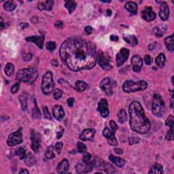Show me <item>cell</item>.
Instances as JSON below:
<instances>
[{"label":"cell","instance_id":"obj_1","mask_svg":"<svg viewBox=\"0 0 174 174\" xmlns=\"http://www.w3.org/2000/svg\"><path fill=\"white\" fill-rule=\"evenodd\" d=\"M59 54L63 63L74 72L90 70L97 63L95 45L82 38H70L64 41Z\"/></svg>","mask_w":174,"mask_h":174},{"label":"cell","instance_id":"obj_2","mask_svg":"<svg viewBox=\"0 0 174 174\" xmlns=\"http://www.w3.org/2000/svg\"><path fill=\"white\" fill-rule=\"evenodd\" d=\"M129 124L133 131L139 134L148 133L150 129V122L145 116L141 105L137 102H132L129 106Z\"/></svg>","mask_w":174,"mask_h":174},{"label":"cell","instance_id":"obj_3","mask_svg":"<svg viewBox=\"0 0 174 174\" xmlns=\"http://www.w3.org/2000/svg\"><path fill=\"white\" fill-rule=\"evenodd\" d=\"M38 77V72L34 68H25L19 70L17 74V79L20 82L33 83Z\"/></svg>","mask_w":174,"mask_h":174},{"label":"cell","instance_id":"obj_4","mask_svg":"<svg viewBox=\"0 0 174 174\" xmlns=\"http://www.w3.org/2000/svg\"><path fill=\"white\" fill-rule=\"evenodd\" d=\"M148 87V84L144 80L134 82L126 80L122 84V89L126 93H134L139 90H143Z\"/></svg>","mask_w":174,"mask_h":174},{"label":"cell","instance_id":"obj_5","mask_svg":"<svg viewBox=\"0 0 174 174\" xmlns=\"http://www.w3.org/2000/svg\"><path fill=\"white\" fill-rule=\"evenodd\" d=\"M165 111V105L162 97L158 94L154 95L153 104H152V114L157 117H161Z\"/></svg>","mask_w":174,"mask_h":174},{"label":"cell","instance_id":"obj_6","mask_svg":"<svg viewBox=\"0 0 174 174\" xmlns=\"http://www.w3.org/2000/svg\"><path fill=\"white\" fill-rule=\"evenodd\" d=\"M41 87H42V92L46 95L50 94L54 90V82L53 80L52 72L48 71L44 74L43 77H42Z\"/></svg>","mask_w":174,"mask_h":174},{"label":"cell","instance_id":"obj_7","mask_svg":"<svg viewBox=\"0 0 174 174\" xmlns=\"http://www.w3.org/2000/svg\"><path fill=\"white\" fill-rule=\"evenodd\" d=\"M116 86V83L110 78H105L100 82V88L106 95L110 96L114 93V89Z\"/></svg>","mask_w":174,"mask_h":174},{"label":"cell","instance_id":"obj_8","mask_svg":"<svg viewBox=\"0 0 174 174\" xmlns=\"http://www.w3.org/2000/svg\"><path fill=\"white\" fill-rule=\"evenodd\" d=\"M23 142V134L22 129L20 128L16 132L12 133L8 136L7 139V144L9 146H15V145L20 144Z\"/></svg>","mask_w":174,"mask_h":174},{"label":"cell","instance_id":"obj_9","mask_svg":"<svg viewBox=\"0 0 174 174\" xmlns=\"http://www.w3.org/2000/svg\"><path fill=\"white\" fill-rule=\"evenodd\" d=\"M97 61L98 62L99 65L105 70H110L112 69V65L110 63L109 58L108 56L105 55L104 52H99L97 54Z\"/></svg>","mask_w":174,"mask_h":174},{"label":"cell","instance_id":"obj_10","mask_svg":"<svg viewBox=\"0 0 174 174\" xmlns=\"http://www.w3.org/2000/svg\"><path fill=\"white\" fill-rule=\"evenodd\" d=\"M129 50L127 48H122L119 51L116 56V61L117 66H121L127 61L129 56Z\"/></svg>","mask_w":174,"mask_h":174},{"label":"cell","instance_id":"obj_11","mask_svg":"<svg viewBox=\"0 0 174 174\" xmlns=\"http://www.w3.org/2000/svg\"><path fill=\"white\" fill-rule=\"evenodd\" d=\"M95 161H90V162L88 163H79L76 167V170L77 173H88L90 172L93 169L94 166H95Z\"/></svg>","mask_w":174,"mask_h":174},{"label":"cell","instance_id":"obj_12","mask_svg":"<svg viewBox=\"0 0 174 174\" xmlns=\"http://www.w3.org/2000/svg\"><path fill=\"white\" fill-rule=\"evenodd\" d=\"M31 139L32 141L31 149L34 151V152L37 153L40 148V136L38 133H36L34 131L32 130L31 132Z\"/></svg>","mask_w":174,"mask_h":174},{"label":"cell","instance_id":"obj_13","mask_svg":"<svg viewBox=\"0 0 174 174\" xmlns=\"http://www.w3.org/2000/svg\"><path fill=\"white\" fill-rule=\"evenodd\" d=\"M141 17L143 19V20H145L147 22H150L155 19L156 17V13L153 11V9L152 7L150 6H147L143 9V10L141 12Z\"/></svg>","mask_w":174,"mask_h":174},{"label":"cell","instance_id":"obj_14","mask_svg":"<svg viewBox=\"0 0 174 174\" xmlns=\"http://www.w3.org/2000/svg\"><path fill=\"white\" fill-rule=\"evenodd\" d=\"M98 111L102 117L106 118L109 116V109H108V102L106 99H102L98 104Z\"/></svg>","mask_w":174,"mask_h":174},{"label":"cell","instance_id":"obj_15","mask_svg":"<svg viewBox=\"0 0 174 174\" xmlns=\"http://www.w3.org/2000/svg\"><path fill=\"white\" fill-rule=\"evenodd\" d=\"M95 134V130L94 129H85L80 135V139L82 141H93L94 139V136Z\"/></svg>","mask_w":174,"mask_h":174},{"label":"cell","instance_id":"obj_16","mask_svg":"<svg viewBox=\"0 0 174 174\" xmlns=\"http://www.w3.org/2000/svg\"><path fill=\"white\" fill-rule=\"evenodd\" d=\"M169 16V8L165 2H162L161 3L159 11V17L163 21H167Z\"/></svg>","mask_w":174,"mask_h":174},{"label":"cell","instance_id":"obj_17","mask_svg":"<svg viewBox=\"0 0 174 174\" xmlns=\"http://www.w3.org/2000/svg\"><path fill=\"white\" fill-rule=\"evenodd\" d=\"M131 65H132V69L135 72H139L143 65L142 58L139 55H135L132 57L131 59Z\"/></svg>","mask_w":174,"mask_h":174},{"label":"cell","instance_id":"obj_18","mask_svg":"<svg viewBox=\"0 0 174 174\" xmlns=\"http://www.w3.org/2000/svg\"><path fill=\"white\" fill-rule=\"evenodd\" d=\"M26 40L28 42H33L35 44V45L37 46L38 48H40V49H42L44 46V35H34V36H31L28 37L26 38Z\"/></svg>","mask_w":174,"mask_h":174},{"label":"cell","instance_id":"obj_19","mask_svg":"<svg viewBox=\"0 0 174 174\" xmlns=\"http://www.w3.org/2000/svg\"><path fill=\"white\" fill-rule=\"evenodd\" d=\"M54 1L52 0H47V1H40L38 4V8L40 11L43 10H51L52 9Z\"/></svg>","mask_w":174,"mask_h":174},{"label":"cell","instance_id":"obj_20","mask_svg":"<svg viewBox=\"0 0 174 174\" xmlns=\"http://www.w3.org/2000/svg\"><path fill=\"white\" fill-rule=\"evenodd\" d=\"M52 114L57 120H61L65 116V112L61 106H55L52 108Z\"/></svg>","mask_w":174,"mask_h":174},{"label":"cell","instance_id":"obj_21","mask_svg":"<svg viewBox=\"0 0 174 174\" xmlns=\"http://www.w3.org/2000/svg\"><path fill=\"white\" fill-rule=\"evenodd\" d=\"M69 162L67 159H63L61 162L58 163L57 167H56V171L58 173H64L67 172L69 169Z\"/></svg>","mask_w":174,"mask_h":174},{"label":"cell","instance_id":"obj_22","mask_svg":"<svg viewBox=\"0 0 174 174\" xmlns=\"http://www.w3.org/2000/svg\"><path fill=\"white\" fill-rule=\"evenodd\" d=\"M124 40L127 44H130L131 46H136L138 43L137 39V37L134 35H129V34H125L123 35Z\"/></svg>","mask_w":174,"mask_h":174},{"label":"cell","instance_id":"obj_23","mask_svg":"<svg viewBox=\"0 0 174 174\" xmlns=\"http://www.w3.org/2000/svg\"><path fill=\"white\" fill-rule=\"evenodd\" d=\"M19 100L21 104V107L23 111H25L27 108V100H28V93L27 92H23L19 97Z\"/></svg>","mask_w":174,"mask_h":174},{"label":"cell","instance_id":"obj_24","mask_svg":"<svg viewBox=\"0 0 174 174\" xmlns=\"http://www.w3.org/2000/svg\"><path fill=\"white\" fill-rule=\"evenodd\" d=\"M109 159L113 163H114L116 166L119 167H122L125 165V161L124 159H121V158L114 157L113 155H110Z\"/></svg>","mask_w":174,"mask_h":174},{"label":"cell","instance_id":"obj_25","mask_svg":"<svg viewBox=\"0 0 174 174\" xmlns=\"http://www.w3.org/2000/svg\"><path fill=\"white\" fill-rule=\"evenodd\" d=\"M125 8L127 11L132 14H136L137 11V4L133 1H129L125 4Z\"/></svg>","mask_w":174,"mask_h":174},{"label":"cell","instance_id":"obj_26","mask_svg":"<svg viewBox=\"0 0 174 174\" xmlns=\"http://www.w3.org/2000/svg\"><path fill=\"white\" fill-rule=\"evenodd\" d=\"M165 46L168 50L171 51V52H173V49H174L173 34L167 37V38H165Z\"/></svg>","mask_w":174,"mask_h":174},{"label":"cell","instance_id":"obj_27","mask_svg":"<svg viewBox=\"0 0 174 174\" xmlns=\"http://www.w3.org/2000/svg\"><path fill=\"white\" fill-rule=\"evenodd\" d=\"M76 6H77V3L74 1L68 0V1H65V7L68 10V12L70 14H72V12L75 10Z\"/></svg>","mask_w":174,"mask_h":174},{"label":"cell","instance_id":"obj_28","mask_svg":"<svg viewBox=\"0 0 174 174\" xmlns=\"http://www.w3.org/2000/svg\"><path fill=\"white\" fill-rule=\"evenodd\" d=\"M155 62H156V64H157L158 66L163 67L165 65V62H166L165 55L164 54H163V53L160 54L158 56L157 58H156Z\"/></svg>","mask_w":174,"mask_h":174},{"label":"cell","instance_id":"obj_29","mask_svg":"<svg viewBox=\"0 0 174 174\" xmlns=\"http://www.w3.org/2000/svg\"><path fill=\"white\" fill-rule=\"evenodd\" d=\"M149 173H163V168L161 165L154 164L152 168L150 169V171L148 172Z\"/></svg>","mask_w":174,"mask_h":174},{"label":"cell","instance_id":"obj_30","mask_svg":"<svg viewBox=\"0 0 174 174\" xmlns=\"http://www.w3.org/2000/svg\"><path fill=\"white\" fill-rule=\"evenodd\" d=\"M87 86H88V85H87L86 82L81 80H78L76 82L75 85V88L78 90V91L82 92V91H84V90L87 88Z\"/></svg>","mask_w":174,"mask_h":174},{"label":"cell","instance_id":"obj_31","mask_svg":"<svg viewBox=\"0 0 174 174\" xmlns=\"http://www.w3.org/2000/svg\"><path fill=\"white\" fill-rule=\"evenodd\" d=\"M118 118L119 122H120V123H124V122L127 121V115L125 110H121L118 112Z\"/></svg>","mask_w":174,"mask_h":174},{"label":"cell","instance_id":"obj_32","mask_svg":"<svg viewBox=\"0 0 174 174\" xmlns=\"http://www.w3.org/2000/svg\"><path fill=\"white\" fill-rule=\"evenodd\" d=\"M15 72V67L12 63H8L5 67V74L8 76H12Z\"/></svg>","mask_w":174,"mask_h":174},{"label":"cell","instance_id":"obj_33","mask_svg":"<svg viewBox=\"0 0 174 174\" xmlns=\"http://www.w3.org/2000/svg\"><path fill=\"white\" fill-rule=\"evenodd\" d=\"M45 155L48 159H52L53 158H54L55 155L54 153V147L52 145H50L48 147L46 150Z\"/></svg>","mask_w":174,"mask_h":174},{"label":"cell","instance_id":"obj_34","mask_svg":"<svg viewBox=\"0 0 174 174\" xmlns=\"http://www.w3.org/2000/svg\"><path fill=\"white\" fill-rule=\"evenodd\" d=\"M17 8V6L12 1H6L3 5V8L6 11L12 12Z\"/></svg>","mask_w":174,"mask_h":174},{"label":"cell","instance_id":"obj_35","mask_svg":"<svg viewBox=\"0 0 174 174\" xmlns=\"http://www.w3.org/2000/svg\"><path fill=\"white\" fill-rule=\"evenodd\" d=\"M16 154L20 158V159H24L27 157L26 151L23 148H20L18 149L17 152H16Z\"/></svg>","mask_w":174,"mask_h":174},{"label":"cell","instance_id":"obj_36","mask_svg":"<svg viewBox=\"0 0 174 174\" xmlns=\"http://www.w3.org/2000/svg\"><path fill=\"white\" fill-rule=\"evenodd\" d=\"M77 148L80 153H85L86 152V146L84 143L80 142V141L78 142Z\"/></svg>","mask_w":174,"mask_h":174},{"label":"cell","instance_id":"obj_37","mask_svg":"<svg viewBox=\"0 0 174 174\" xmlns=\"http://www.w3.org/2000/svg\"><path fill=\"white\" fill-rule=\"evenodd\" d=\"M115 133L114 132V131H111L110 129H109V128L106 127L104 129V131H103V135H104V136L106 137V138H109L111 136L114 135Z\"/></svg>","mask_w":174,"mask_h":174},{"label":"cell","instance_id":"obj_38","mask_svg":"<svg viewBox=\"0 0 174 174\" xmlns=\"http://www.w3.org/2000/svg\"><path fill=\"white\" fill-rule=\"evenodd\" d=\"M166 139L169 140V141L173 140V125L170 127V129L169 130L166 135Z\"/></svg>","mask_w":174,"mask_h":174},{"label":"cell","instance_id":"obj_39","mask_svg":"<svg viewBox=\"0 0 174 174\" xmlns=\"http://www.w3.org/2000/svg\"><path fill=\"white\" fill-rule=\"evenodd\" d=\"M62 95H63V92H62L61 90L58 89V88H56V89L54 90V93H53V96H54V98L58 100L62 97Z\"/></svg>","mask_w":174,"mask_h":174},{"label":"cell","instance_id":"obj_40","mask_svg":"<svg viewBox=\"0 0 174 174\" xmlns=\"http://www.w3.org/2000/svg\"><path fill=\"white\" fill-rule=\"evenodd\" d=\"M108 142L110 145H112V146H116L117 144H118V141H117V139L114 135H112L110 137L108 138Z\"/></svg>","mask_w":174,"mask_h":174},{"label":"cell","instance_id":"obj_41","mask_svg":"<svg viewBox=\"0 0 174 174\" xmlns=\"http://www.w3.org/2000/svg\"><path fill=\"white\" fill-rule=\"evenodd\" d=\"M56 45L55 42H47L46 48L48 50L51 51V52H52V51H53V50H55V48H56Z\"/></svg>","mask_w":174,"mask_h":174},{"label":"cell","instance_id":"obj_42","mask_svg":"<svg viewBox=\"0 0 174 174\" xmlns=\"http://www.w3.org/2000/svg\"><path fill=\"white\" fill-rule=\"evenodd\" d=\"M32 114H33V116L35 118H40L41 116L40 111H39V110L38 109V108H37V106H36V103H35V108H34V109L33 110V111H32Z\"/></svg>","mask_w":174,"mask_h":174},{"label":"cell","instance_id":"obj_43","mask_svg":"<svg viewBox=\"0 0 174 174\" xmlns=\"http://www.w3.org/2000/svg\"><path fill=\"white\" fill-rule=\"evenodd\" d=\"M173 120H174L173 116H172V115H170V116L167 118V119L166 120L165 125L167 126H169V127H171V126L173 125Z\"/></svg>","mask_w":174,"mask_h":174},{"label":"cell","instance_id":"obj_44","mask_svg":"<svg viewBox=\"0 0 174 174\" xmlns=\"http://www.w3.org/2000/svg\"><path fill=\"white\" fill-rule=\"evenodd\" d=\"M43 112H44V117H45L46 118L49 119V120H51L52 117H51V115H50V114L47 107H46V106H45V107L43 108Z\"/></svg>","mask_w":174,"mask_h":174},{"label":"cell","instance_id":"obj_45","mask_svg":"<svg viewBox=\"0 0 174 174\" xmlns=\"http://www.w3.org/2000/svg\"><path fill=\"white\" fill-rule=\"evenodd\" d=\"M63 143L61 142H57L56 143L55 146H54V148H55V150L56 151L58 154H60L61 152L62 149H63Z\"/></svg>","mask_w":174,"mask_h":174},{"label":"cell","instance_id":"obj_46","mask_svg":"<svg viewBox=\"0 0 174 174\" xmlns=\"http://www.w3.org/2000/svg\"><path fill=\"white\" fill-rule=\"evenodd\" d=\"M19 88H20V82L15 83V84H14L13 86H12V88H11L12 93L15 94V93H17L18 90H19Z\"/></svg>","mask_w":174,"mask_h":174},{"label":"cell","instance_id":"obj_47","mask_svg":"<svg viewBox=\"0 0 174 174\" xmlns=\"http://www.w3.org/2000/svg\"><path fill=\"white\" fill-rule=\"evenodd\" d=\"M110 127L112 129V131H114V132H116V131H117V129H118V125H117V124L115 122L114 120H110Z\"/></svg>","mask_w":174,"mask_h":174},{"label":"cell","instance_id":"obj_48","mask_svg":"<svg viewBox=\"0 0 174 174\" xmlns=\"http://www.w3.org/2000/svg\"><path fill=\"white\" fill-rule=\"evenodd\" d=\"M143 60H144L145 63L148 65H151V64L152 63V62H153V59H152V58L151 57L150 55H145L144 56V59Z\"/></svg>","mask_w":174,"mask_h":174},{"label":"cell","instance_id":"obj_49","mask_svg":"<svg viewBox=\"0 0 174 174\" xmlns=\"http://www.w3.org/2000/svg\"><path fill=\"white\" fill-rule=\"evenodd\" d=\"M139 141V139L137 137H131L129 139V143L131 145L134 144V143H137Z\"/></svg>","mask_w":174,"mask_h":174},{"label":"cell","instance_id":"obj_50","mask_svg":"<svg viewBox=\"0 0 174 174\" xmlns=\"http://www.w3.org/2000/svg\"><path fill=\"white\" fill-rule=\"evenodd\" d=\"M90 158H91V156H90V154H88V153H86L84 155V157H83V159H82L83 162H84V163L89 162Z\"/></svg>","mask_w":174,"mask_h":174},{"label":"cell","instance_id":"obj_51","mask_svg":"<svg viewBox=\"0 0 174 174\" xmlns=\"http://www.w3.org/2000/svg\"><path fill=\"white\" fill-rule=\"evenodd\" d=\"M84 31L86 32V34H91V33L93 32V28L90 26H86L84 28Z\"/></svg>","mask_w":174,"mask_h":174},{"label":"cell","instance_id":"obj_52","mask_svg":"<svg viewBox=\"0 0 174 174\" xmlns=\"http://www.w3.org/2000/svg\"><path fill=\"white\" fill-rule=\"evenodd\" d=\"M32 58V54L31 53H28V54H24L23 55V59L25 61H29Z\"/></svg>","mask_w":174,"mask_h":174},{"label":"cell","instance_id":"obj_53","mask_svg":"<svg viewBox=\"0 0 174 174\" xmlns=\"http://www.w3.org/2000/svg\"><path fill=\"white\" fill-rule=\"evenodd\" d=\"M67 102L70 107H72L73 105L74 104V99L73 97H70V98H68V99H67Z\"/></svg>","mask_w":174,"mask_h":174},{"label":"cell","instance_id":"obj_54","mask_svg":"<svg viewBox=\"0 0 174 174\" xmlns=\"http://www.w3.org/2000/svg\"><path fill=\"white\" fill-rule=\"evenodd\" d=\"M19 26H20V27L23 29H25V28L29 26V25H28V23H21L20 25H19Z\"/></svg>","mask_w":174,"mask_h":174},{"label":"cell","instance_id":"obj_55","mask_svg":"<svg viewBox=\"0 0 174 174\" xmlns=\"http://www.w3.org/2000/svg\"><path fill=\"white\" fill-rule=\"evenodd\" d=\"M63 22L62 21H57V22L56 23H55V26L56 27H58V28H61L62 27H63Z\"/></svg>","mask_w":174,"mask_h":174},{"label":"cell","instance_id":"obj_56","mask_svg":"<svg viewBox=\"0 0 174 174\" xmlns=\"http://www.w3.org/2000/svg\"><path fill=\"white\" fill-rule=\"evenodd\" d=\"M110 39H111V40L114 41V42H116V41L118 40V36H116V35H111Z\"/></svg>","mask_w":174,"mask_h":174},{"label":"cell","instance_id":"obj_57","mask_svg":"<svg viewBox=\"0 0 174 174\" xmlns=\"http://www.w3.org/2000/svg\"><path fill=\"white\" fill-rule=\"evenodd\" d=\"M63 129H62V131H60V132L59 131H58V132L57 133V135H56V137H57V139H60V138L61 137V136H62V135H63Z\"/></svg>","mask_w":174,"mask_h":174},{"label":"cell","instance_id":"obj_58","mask_svg":"<svg viewBox=\"0 0 174 174\" xmlns=\"http://www.w3.org/2000/svg\"><path fill=\"white\" fill-rule=\"evenodd\" d=\"M114 151H115V152L118 154H122V152H123L121 149H119V148H115Z\"/></svg>","mask_w":174,"mask_h":174},{"label":"cell","instance_id":"obj_59","mask_svg":"<svg viewBox=\"0 0 174 174\" xmlns=\"http://www.w3.org/2000/svg\"><path fill=\"white\" fill-rule=\"evenodd\" d=\"M19 173H20V174H21V173H22V174H23V173L24 174H28V173H29V171H28L27 169H23L21 170L20 172H19Z\"/></svg>","mask_w":174,"mask_h":174},{"label":"cell","instance_id":"obj_60","mask_svg":"<svg viewBox=\"0 0 174 174\" xmlns=\"http://www.w3.org/2000/svg\"><path fill=\"white\" fill-rule=\"evenodd\" d=\"M173 93H172L171 98V108L173 109Z\"/></svg>","mask_w":174,"mask_h":174},{"label":"cell","instance_id":"obj_61","mask_svg":"<svg viewBox=\"0 0 174 174\" xmlns=\"http://www.w3.org/2000/svg\"><path fill=\"white\" fill-rule=\"evenodd\" d=\"M1 29H3V28H4V26H3V19L1 17Z\"/></svg>","mask_w":174,"mask_h":174},{"label":"cell","instance_id":"obj_62","mask_svg":"<svg viewBox=\"0 0 174 174\" xmlns=\"http://www.w3.org/2000/svg\"><path fill=\"white\" fill-rule=\"evenodd\" d=\"M107 15L109 16V17H110L112 15V11L110 10H107Z\"/></svg>","mask_w":174,"mask_h":174},{"label":"cell","instance_id":"obj_63","mask_svg":"<svg viewBox=\"0 0 174 174\" xmlns=\"http://www.w3.org/2000/svg\"><path fill=\"white\" fill-rule=\"evenodd\" d=\"M102 2H104V3H110V2H111V1H102Z\"/></svg>","mask_w":174,"mask_h":174}]
</instances>
